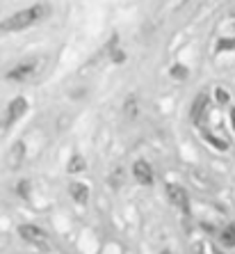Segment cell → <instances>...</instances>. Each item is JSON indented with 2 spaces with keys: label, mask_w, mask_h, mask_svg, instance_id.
Segmentation results:
<instances>
[{
  "label": "cell",
  "mask_w": 235,
  "mask_h": 254,
  "mask_svg": "<svg viewBox=\"0 0 235 254\" xmlns=\"http://www.w3.org/2000/svg\"><path fill=\"white\" fill-rule=\"evenodd\" d=\"M44 14H46V7L44 5H35V7H28V9H21L18 14H14V16H9L7 21H2V23H0V30H5V32L25 30L32 23H37L39 18H44Z\"/></svg>",
  "instance_id": "1"
},
{
  "label": "cell",
  "mask_w": 235,
  "mask_h": 254,
  "mask_svg": "<svg viewBox=\"0 0 235 254\" xmlns=\"http://www.w3.org/2000/svg\"><path fill=\"white\" fill-rule=\"evenodd\" d=\"M42 62L44 60H39V58L23 60V62H18V64L7 73V78H9V80H16V83H25V80H30V78H35L37 73H39Z\"/></svg>",
  "instance_id": "2"
},
{
  "label": "cell",
  "mask_w": 235,
  "mask_h": 254,
  "mask_svg": "<svg viewBox=\"0 0 235 254\" xmlns=\"http://www.w3.org/2000/svg\"><path fill=\"white\" fill-rule=\"evenodd\" d=\"M18 234H21V238H23V241L32 243V245H42V248H46V245H48L46 231L39 229V227H35V225H23V227H18Z\"/></svg>",
  "instance_id": "3"
},
{
  "label": "cell",
  "mask_w": 235,
  "mask_h": 254,
  "mask_svg": "<svg viewBox=\"0 0 235 254\" xmlns=\"http://www.w3.org/2000/svg\"><path fill=\"white\" fill-rule=\"evenodd\" d=\"M167 197H169V201L174 204V206L183 208V211H188V192H185V188H181V186L176 184H169L167 186Z\"/></svg>",
  "instance_id": "4"
},
{
  "label": "cell",
  "mask_w": 235,
  "mask_h": 254,
  "mask_svg": "<svg viewBox=\"0 0 235 254\" xmlns=\"http://www.w3.org/2000/svg\"><path fill=\"white\" fill-rule=\"evenodd\" d=\"M133 174H135V179L141 186H151L153 184V170H151V165H148L146 160H137L135 165H133Z\"/></svg>",
  "instance_id": "5"
},
{
  "label": "cell",
  "mask_w": 235,
  "mask_h": 254,
  "mask_svg": "<svg viewBox=\"0 0 235 254\" xmlns=\"http://www.w3.org/2000/svg\"><path fill=\"white\" fill-rule=\"evenodd\" d=\"M23 156H25V144H23V142H16V144L9 149V154H7V167H9V170H16V167H21V163H23Z\"/></svg>",
  "instance_id": "6"
},
{
  "label": "cell",
  "mask_w": 235,
  "mask_h": 254,
  "mask_svg": "<svg viewBox=\"0 0 235 254\" xmlns=\"http://www.w3.org/2000/svg\"><path fill=\"white\" fill-rule=\"evenodd\" d=\"M28 110V103H25V99H14L12 103H9V108H7V124H14L16 119H21V115Z\"/></svg>",
  "instance_id": "7"
},
{
  "label": "cell",
  "mask_w": 235,
  "mask_h": 254,
  "mask_svg": "<svg viewBox=\"0 0 235 254\" xmlns=\"http://www.w3.org/2000/svg\"><path fill=\"white\" fill-rule=\"evenodd\" d=\"M69 192H71V197H73L78 204H87V199H89V188H87L85 184H71Z\"/></svg>",
  "instance_id": "8"
},
{
  "label": "cell",
  "mask_w": 235,
  "mask_h": 254,
  "mask_svg": "<svg viewBox=\"0 0 235 254\" xmlns=\"http://www.w3.org/2000/svg\"><path fill=\"white\" fill-rule=\"evenodd\" d=\"M206 108H208V96L206 94H199L196 96V101H194V106H192V119L199 124L201 117H203V113H206Z\"/></svg>",
  "instance_id": "9"
},
{
  "label": "cell",
  "mask_w": 235,
  "mask_h": 254,
  "mask_svg": "<svg viewBox=\"0 0 235 254\" xmlns=\"http://www.w3.org/2000/svg\"><path fill=\"white\" fill-rule=\"evenodd\" d=\"M219 238H222V245H226V248H235V227H226V229H222Z\"/></svg>",
  "instance_id": "10"
},
{
  "label": "cell",
  "mask_w": 235,
  "mask_h": 254,
  "mask_svg": "<svg viewBox=\"0 0 235 254\" xmlns=\"http://www.w3.org/2000/svg\"><path fill=\"white\" fill-rule=\"evenodd\" d=\"M126 115H128L130 119L137 117V101H135V96H128V99H126Z\"/></svg>",
  "instance_id": "11"
},
{
  "label": "cell",
  "mask_w": 235,
  "mask_h": 254,
  "mask_svg": "<svg viewBox=\"0 0 235 254\" xmlns=\"http://www.w3.org/2000/svg\"><path fill=\"white\" fill-rule=\"evenodd\" d=\"M85 170V160L80 156H73L69 163V172H83Z\"/></svg>",
  "instance_id": "12"
},
{
  "label": "cell",
  "mask_w": 235,
  "mask_h": 254,
  "mask_svg": "<svg viewBox=\"0 0 235 254\" xmlns=\"http://www.w3.org/2000/svg\"><path fill=\"white\" fill-rule=\"evenodd\" d=\"M206 140L210 142V144H215V147H217V149H226V144H224V142H219L217 137H215V135H210V133H206Z\"/></svg>",
  "instance_id": "13"
},
{
  "label": "cell",
  "mask_w": 235,
  "mask_h": 254,
  "mask_svg": "<svg viewBox=\"0 0 235 254\" xmlns=\"http://www.w3.org/2000/svg\"><path fill=\"white\" fill-rule=\"evenodd\" d=\"M219 48H222V51H229V48H235V39H222V42H219Z\"/></svg>",
  "instance_id": "14"
},
{
  "label": "cell",
  "mask_w": 235,
  "mask_h": 254,
  "mask_svg": "<svg viewBox=\"0 0 235 254\" xmlns=\"http://www.w3.org/2000/svg\"><path fill=\"white\" fill-rule=\"evenodd\" d=\"M215 96H217L219 103H229V92H224V89H217V92H215Z\"/></svg>",
  "instance_id": "15"
},
{
  "label": "cell",
  "mask_w": 235,
  "mask_h": 254,
  "mask_svg": "<svg viewBox=\"0 0 235 254\" xmlns=\"http://www.w3.org/2000/svg\"><path fill=\"white\" fill-rule=\"evenodd\" d=\"M18 195L28 197V181H23V184H18Z\"/></svg>",
  "instance_id": "16"
},
{
  "label": "cell",
  "mask_w": 235,
  "mask_h": 254,
  "mask_svg": "<svg viewBox=\"0 0 235 254\" xmlns=\"http://www.w3.org/2000/svg\"><path fill=\"white\" fill-rule=\"evenodd\" d=\"M231 119H233V128H235V108L231 110Z\"/></svg>",
  "instance_id": "17"
},
{
  "label": "cell",
  "mask_w": 235,
  "mask_h": 254,
  "mask_svg": "<svg viewBox=\"0 0 235 254\" xmlns=\"http://www.w3.org/2000/svg\"><path fill=\"white\" fill-rule=\"evenodd\" d=\"M2 133H5V126H0V135H2Z\"/></svg>",
  "instance_id": "18"
},
{
  "label": "cell",
  "mask_w": 235,
  "mask_h": 254,
  "mask_svg": "<svg viewBox=\"0 0 235 254\" xmlns=\"http://www.w3.org/2000/svg\"><path fill=\"white\" fill-rule=\"evenodd\" d=\"M162 254H171V252H162Z\"/></svg>",
  "instance_id": "19"
},
{
  "label": "cell",
  "mask_w": 235,
  "mask_h": 254,
  "mask_svg": "<svg viewBox=\"0 0 235 254\" xmlns=\"http://www.w3.org/2000/svg\"><path fill=\"white\" fill-rule=\"evenodd\" d=\"M217 254H222V252H217Z\"/></svg>",
  "instance_id": "20"
}]
</instances>
